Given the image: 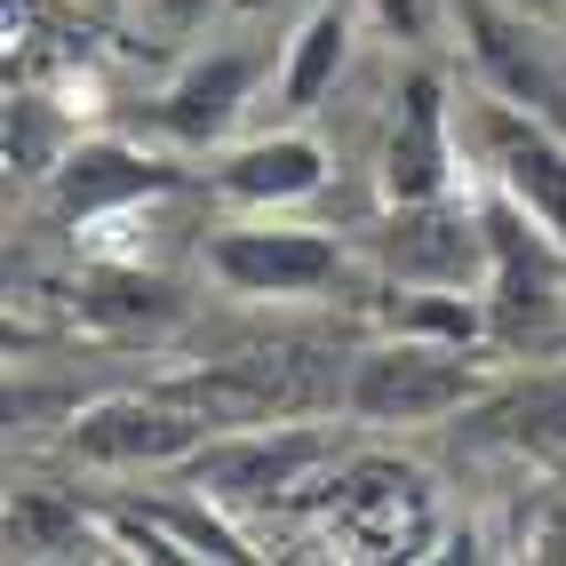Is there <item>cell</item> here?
<instances>
[{
	"mask_svg": "<svg viewBox=\"0 0 566 566\" xmlns=\"http://www.w3.org/2000/svg\"><path fill=\"white\" fill-rule=\"evenodd\" d=\"M503 384L495 344H447V335H375L352 352L344 375V415L367 431H423L447 415L486 407V391Z\"/></svg>",
	"mask_w": 566,
	"mask_h": 566,
	"instance_id": "obj_1",
	"label": "cell"
},
{
	"mask_svg": "<svg viewBox=\"0 0 566 566\" xmlns=\"http://www.w3.org/2000/svg\"><path fill=\"white\" fill-rule=\"evenodd\" d=\"M344 463V431L335 423H248V431H216L192 463H184V486H200L216 511H232L240 526L255 511H295L312 503L327 471Z\"/></svg>",
	"mask_w": 566,
	"mask_h": 566,
	"instance_id": "obj_2",
	"label": "cell"
},
{
	"mask_svg": "<svg viewBox=\"0 0 566 566\" xmlns=\"http://www.w3.org/2000/svg\"><path fill=\"white\" fill-rule=\"evenodd\" d=\"M486 192V184H479ZM486 344L495 352H551L566 335V240L543 232L518 200L486 192Z\"/></svg>",
	"mask_w": 566,
	"mask_h": 566,
	"instance_id": "obj_3",
	"label": "cell"
},
{
	"mask_svg": "<svg viewBox=\"0 0 566 566\" xmlns=\"http://www.w3.org/2000/svg\"><path fill=\"white\" fill-rule=\"evenodd\" d=\"M359 255L375 263V280H407V287H486V192L463 184V192L439 200H384V216L359 232Z\"/></svg>",
	"mask_w": 566,
	"mask_h": 566,
	"instance_id": "obj_4",
	"label": "cell"
},
{
	"mask_svg": "<svg viewBox=\"0 0 566 566\" xmlns=\"http://www.w3.org/2000/svg\"><path fill=\"white\" fill-rule=\"evenodd\" d=\"M455 128H463V160H471V184L518 200L543 232L566 240V136L535 112H518L511 96L495 88H463L455 96Z\"/></svg>",
	"mask_w": 566,
	"mask_h": 566,
	"instance_id": "obj_5",
	"label": "cell"
},
{
	"mask_svg": "<svg viewBox=\"0 0 566 566\" xmlns=\"http://www.w3.org/2000/svg\"><path fill=\"white\" fill-rule=\"evenodd\" d=\"M200 263L223 295H248V304H312L335 280L352 272V248L319 232V223H295V216H240V223H216L200 240Z\"/></svg>",
	"mask_w": 566,
	"mask_h": 566,
	"instance_id": "obj_6",
	"label": "cell"
},
{
	"mask_svg": "<svg viewBox=\"0 0 566 566\" xmlns=\"http://www.w3.org/2000/svg\"><path fill=\"white\" fill-rule=\"evenodd\" d=\"M463 184H471V160L455 128V88L431 64H407L391 88L384 153H375V200H439V192H463Z\"/></svg>",
	"mask_w": 566,
	"mask_h": 566,
	"instance_id": "obj_7",
	"label": "cell"
},
{
	"mask_svg": "<svg viewBox=\"0 0 566 566\" xmlns=\"http://www.w3.org/2000/svg\"><path fill=\"white\" fill-rule=\"evenodd\" d=\"M216 439L208 415H192L184 399H168L160 384L120 391V399H96L72 415L64 431V455L88 463V471H184Z\"/></svg>",
	"mask_w": 566,
	"mask_h": 566,
	"instance_id": "obj_8",
	"label": "cell"
},
{
	"mask_svg": "<svg viewBox=\"0 0 566 566\" xmlns=\"http://www.w3.org/2000/svg\"><path fill=\"white\" fill-rule=\"evenodd\" d=\"M272 56L280 41H216L200 56H184L176 81L153 96V128L168 144H223L240 128V112L255 104V88H272Z\"/></svg>",
	"mask_w": 566,
	"mask_h": 566,
	"instance_id": "obj_9",
	"label": "cell"
},
{
	"mask_svg": "<svg viewBox=\"0 0 566 566\" xmlns=\"http://www.w3.org/2000/svg\"><path fill=\"white\" fill-rule=\"evenodd\" d=\"M176 184H184V168L168 153H144V144H128V136H81L56 160V176L41 184V192H49L56 223L88 232V223H104V216H128V208L168 200Z\"/></svg>",
	"mask_w": 566,
	"mask_h": 566,
	"instance_id": "obj_10",
	"label": "cell"
},
{
	"mask_svg": "<svg viewBox=\"0 0 566 566\" xmlns=\"http://www.w3.org/2000/svg\"><path fill=\"white\" fill-rule=\"evenodd\" d=\"M463 24H471L479 81L566 136V32L518 17V9H503V0H471Z\"/></svg>",
	"mask_w": 566,
	"mask_h": 566,
	"instance_id": "obj_11",
	"label": "cell"
},
{
	"mask_svg": "<svg viewBox=\"0 0 566 566\" xmlns=\"http://www.w3.org/2000/svg\"><path fill=\"white\" fill-rule=\"evenodd\" d=\"M319 503H327V535L352 558L423 551V535H431L423 471H399V463H335L327 486H319Z\"/></svg>",
	"mask_w": 566,
	"mask_h": 566,
	"instance_id": "obj_12",
	"label": "cell"
},
{
	"mask_svg": "<svg viewBox=\"0 0 566 566\" xmlns=\"http://www.w3.org/2000/svg\"><path fill=\"white\" fill-rule=\"evenodd\" d=\"M327 144L312 128H263V136H240L232 153H216L208 184H216V200L223 208H240V216H295V208H312L327 192Z\"/></svg>",
	"mask_w": 566,
	"mask_h": 566,
	"instance_id": "obj_13",
	"label": "cell"
},
{
	"mask_svg": "<svg viewBox=\"0 0 566 566\" xmlns=\"http://www.w3.org/2000/svg\"><path fill=\"white\" fill-rule=\"evenodd\" d=\"M344 72H352V9L344 0H312L304 17H295V32L280 41L272 56V112L280 120H312V112L344 88Z\"/></svg>",
	"mask_w": 566,
	"mask_h": 566,
	"instance_id": "obj_14",
	"label": "cell"
},
{
	"mask_svg": "<svg viewBox=\"0 0 566 566\" xmlns=\"http://www.w3.org/2000/svg\"><path fill=\"white\" fill-rule=\"evenodd\" d=\"M81 319L104 335H168L184 319V295L160 272H144V263H104L81 287Z\"/></svg>",
	"mask_w": 566,
	"mask_h": 566,
	"instance_id": "obj_15",
	"label": "cell"
},
{
	"mask_svg": "<svg viewBox=\"0 0 566 566\" xmlns=\"http://www.w3.org/2000/svg\"><path fill=\"white\" fill-rule=\"evenodd\" d=\"M486 415L503 423V439L518 455H543V463H566V359L535 384H495L486 391Z\"/></svg>",
	"mask_w": 566,
	"mask_h": 566,
	"instance_id": "obj_16",
	"label": "cell"
},
{
	"mask_svg": "<svg viewBox=\"0 0 566 566\" xmlns=\"http://www.w3.org/2000/svg\"><path fill=\"white\" fill-rule=\"evenodd\" d=\"M112 518L104 526H88L72 503H56V495H17L9 503V558H112Z\"/></svg>",
	"mask_w": 566,
	"mask_h": 566,
	"instance_id": "obj_17",
	"label": "cell"
},
{
	"mask_svg": "<svg viewBox=\"0 0 566 566\" xmlns=\"http://www.w3.org/2000/svg\"><path fill=\"white\" fill-rule=\"evenodd\" d=\"M64 153L72 144H64V120L49 112V96H9V176L49 184Z\"/></svg>",
	"mask_w": 566,
	"mask_h": 566,
	"instance_id": "obj_18",
	"label": "cell"
},
{
	"mask_svg": "<svg viewBox=\"0 0 566 566\" xmlns=\"http://www.w3.org/2000/svg\"><path fill=\"white\" fill-rule=\"evenodd\" d=\"M216 9H232V0H136V17L153 24V32H168V41H192Z\"/></svg>",
	"mask_w": 566,
	"mask_h": 566,
	"instance_id": "obj_19",
	"label": "cell"
},
{
	"mask_svg": "<svg viewBox=\"0 0 566 566\" xmlns=\"http://www.w3.org/2000/svg\"><path fill=\"white\" fill-rule=\"evenodd\" d=\"M240 17H263V9H287V0H232Z\"/></svg>",
	"mask_w": 566,
	"mask_h": 566,
	"instance_id": "obj_20",
	"label": "cell"
},
{
	"mask_svg": "<svg viewBox=\"0 0 566 566\" xmlns=\"http://www.w3.org/2000/svg\"><path fill=\"white\" fill-rule=\"evenodd\" d=\"M551 551H558V558H566V518H558V526H551Z\"/></svg>",
	"mask_w": 566,
	"mask_h": 566,
	"instance_id": "obj_21",
	"label": "cell"
},
{
	"mask_svg": "<svg viewBox=\"0 0 566 566\" xmlns=\"http://www.w3.org/2000/svg\"><path fill=\"white\" fill-rule=\"evenodd\" d=\"M543 359H566V335H558V344H551V352H543Z\"/></svg>",
	"mask_w": 566,
	"mask_h": 566,
	"instance_id": "obj_22",
	"label": "cell"
}]
</instances>
